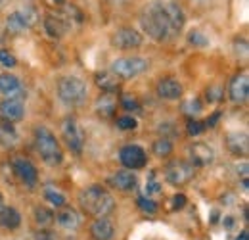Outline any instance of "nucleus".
Here are the masks:
<instances>
[{
    "label": "nucleus",
    "mask_w": 249,
    "mask_h": 240,
    "mask_svg": "<svg viewBox=\"0 0 249 240\" xmlns=\"http://www.w3.org/2000/svg\"><path fill=\"white\" fill-rule=\"evenodd\" d=\"M213 160H215V152L211 146L201 144V142H196V144L190 146V163L194 167H205Z\"/></svg>",
    "instance_id": "4468645a"
},
{
    "label": "nucleus",
    "mask_w": 249,
    "mask_h": 240,
    "mask_svg": "<svg viewBox=\"0 0 249 240\" xmlns=\"http://www.w3.org/2000/svg\"><path fill=\"white\" fill-rule=\"evenodd\" d=\"M136 204H138V208H140V210L146 211V213H156L157 211V204L152 200V198L138 196V198H136Z\"/></svg>",
    "instance_id": "c756f323"
},
{
    "label": "nucleus",
    "mask_w": 249,
    "mask_h": 240,
    "mask_svg": "<svg viewBox=\"0 0 249 240\" xmlns=\"http://www.w3.org/2000/svg\"><path fill=\"white\" fill-rule=\"evenodd\" d=\"M96 112L102 118H111L117 112V100L111 92H104L98 100H96Z\"/></svg>",
    "instance_id": "412c9836"
},
{
    "label": "nucleus",
    "mask_w": 249,
    "mask_h": 240,
    "mask_svg": "<svg viewBox=\"0 0 249 240\" xmlns=\"http://www.w3.org/2000/svg\"><path fill=\"white\" fill-rule=\"evenodd\" d=\"M218 120H220V112H215L211 118H207V120L203 121V127H205V129H207V127L211 129V127H215V125H217Z\"/></svg>",
    "instance_id": "58836bf2"
},
{
    "label": "nucleus",
    "mask_w": 249,
    "mask_h": 240,
    "mask_svg": "<svg viewBox=\"0 0 249 240\" xmlns=\"http://www.w3.org/2000/svg\"><path fill=\"white\" fill-rule=\"evenodd\" d=\"M222 98V87H209L207 89V100L209 102H218Z\"/></svg>",
    "instance_id": "e433bc0d"
},
{
    "label": "nucleus",
    "mask_w": 249,
    "mask_h": 240,
    "mask_svg": "<svg viewBox=\"0 0 249 240\" xmlns=\"http://www.w3.org/2000/svg\"><path fill=\"white\" fill-rule=\"evenodd\" d=\"M79 204L87 213H90L94 217H107L115 210V198L102 184H90L83 188L79 194Z\"/></svg>",
    "instance_id": "f03ea898"
},
{
    "label": "nucleus",
    "mask_w": 249,
    "mask_h": 240,
    "mask_svg": "<svg viewBox=\"0 0 249 240\" xmlns=\"http://www.w3.org/2000/svg\"><path fill=\"white\" fill-rule=\"evenodd\" d=\"M144 42V37L142 33L132 27H121V29L115 31V35L111 37V44L119 50H134V48H140Z\"/></svg>",
    "instance_id": "6e6552de"
},
{
    "label": "nucleus",
    "mask_w": 249,
    "mask_h": 240,
    "mask_svg": "<svg viewBox=\"0 0 249 240\" xmlns=\"http://www.w3.org/2000/svg\"><path fill=\"white\" fill-rule=\"evenodd\" d=\"M186 206V196L184 194H177V196H173V210H182Z\"/></svg>",
    "instance_id": "4c0bfd02"
},
{
    "label": "nucleus",
    "mask_w": 249,
    "mask_h": 240,
    "mask_svg": "<svg viewBox=\"0 0 249 240\" xmlns=\"http://www.w3.org/2000/svg\"><path fill=\"white\" fill-rule=\"evenodd\" d=\"M35 221H36L40 227H48V225L54 223V211L38 206V208H35Z\"/></svg>",
    "instance_id": "bb28decb"
},
{
    "label": "nucleus",
    "mask_w": 249,
    "mask_h": 240,
    "mask_svg": "<svg viewBox=\"0 0 249 240\" xmlns=\"http://www.w3.org/2000/svg\"><path fill=\"white\" fill-rule=\"evenodd\" d=\"M165 180L173 186H182V184H188L190 180L194 179L196 175V167L190 163V161H184V160H177V161H171L167 167H165Z\"/></svg>",
    "instance_id": "423d86ee"
},
{
    "label": "nucleus",
    "mask_w": 249,
    "mask_h": 240,
    "mask_svg": "<svg viewBox=\"0 0 249 240\" xmlns=\"http://www.w3.org/2000/svg\"><path fill=\"white\" fill-rule=\"evenodd\" d=\"M58 96L69 108L83 106L87 102V96H89L87 83L75 75H65L58 81Z\"/></svg>",
    "instance_id": "20e7f679"
},
{
    "label": "nucleus",
    "mask_w": 249,
    "mask_h": 240,
    "mask_svg": "<svg viewBox=\"0 0 249 240\" xmlns=\"http://www.w3.org/2000/svg\"><path fill=\"white\" fill-rule=\"evenodd\" d=\"M21 225V215L16 208H10V206H2L0 208V227L4 229H18Z\"/></svg>",
    "instance_id": "5701e85b"
},
{
    "label": "nucleus",
    "mask_w": 249,
    "mask_h": 240,
    "mask_svg": "<svg viewBox=\"0 0 249 240\" xmlns=\"http://www.w3.org/2000/svg\"><path fill=\"white\" fill-rule=\"evenodd\" d=\"M188 42L192 44V46H197V48H205L207 44H209V39L201 33V31L194 29L190 31V35H188Z\"/></svg>",
    "instance_id": "c85d7f7f"
},
{
    "label": "nucleus",
    "mask_w": 249,
    "mask_h": 240,
    "mask_svg": "<svg viewBox=\"0 0 249 240\" xmlns=\"http://www.w3.org/2000/svg\"><path fill=\"white\" fill-rule=\"evenodd\" d=\"M44 200H48L54 208H65V204H67V198L56 188H46L44 190Z\"/></svg>",
    "instance_id": "cd10ccee"
},
{
    "label": "nucleus",
    "mask_w": 249,
    "mask_h": 240,
    "mask_svg": "<svg viewBox=\"0 0 249 240\" xmlns=\"http://www.w3.org/2000/svg\"><path fill=\"white\" fill-rule=\"evenodd\" d=\"M35 10H25V12H14L6 18V29L12 35H21L35 23Z\"/></svg>",
    "instance_id": "9d476101"
},
{
    "label": "nucleus",
    "mask_w": 249,
    "mask_h": 240,
    "mask_svg": "<svg viewBox=\"0 0 249 240\" xmlns=\"http://www.w3.org/2000/svg\"><path fill=\"white\" fill-rule=\"evenodd\" d=\"M226 146L234 156H248V135L246 133H230L226 139Z\"/></svg>",
    "instance_id": "aec40b11"
},
{
    "label": "nucleus",
    "mask_w": 249,
    "mask_h": 240,
    "mask_svg": "<svg viewBox=\"0 0 249 240\" xmlns=\"http://www.w3.org/2000/svg\"><path fill=\"white\" fill-rule=\"evenodd\" d=\"M140 23H142V29L148 33V37H152L157 42L169 40L173 35H177L171 25L169 16H167L163 0H154L150 6H146V10L142 12V18H140Z\"/></svg>",
    "instance_id": "f257e3e1"
},
{
    "label": "nucleus",
    "mask_w": 249,
    "mask_h": 240,
    "mask_svg": "<svg viewBox=\"0 0 249 240\" xmlns=\"http://www.w3.org/2000/svg\"><path fill=\"white\" fill-rule=\"evenodd\" d=\"M2 206H4V196L0 194V208H2Z\"/></svg>",
    "instance_id": "79ce46f5"
},
{
    "label": "nucleus",
    "mask_w": 249,
    "mask_h": 240,
    "mask_svg": "<svg viewBox=\"0 0 249 240\" xmlns=\"http://www.w3.org/2000/svg\"><path fill=\"white\" fill-rule=\"evenodd\" d=\"M94 81H96V85L104 90V92H111V94H113V92H117V90H119V87H121L119 77H117V75H113L111 71H109V73H107V71L96 73Z\"/></svg>",
    "instance_id": "b1692460"
},
{
    "label": "nucleus",
    "mask_w": 249,
    "mask_h": 240,
    "mask_svg": "<svg viewBox=\"0 0 249 240\" xmlns=\"http://www.w3.org/2000/svg\"><path fill=\"white\" fill-rule=\"evenodd\" d=\"M111 184L117 188V190H123V192H130L138 186V177L130 171V169H121L117 171L113 177H111Z\"/></svg>",
    "instance_id": "a211bd4d"
},
{
    "label": "nucleus",
    "mask_w": 249,
    "mask_h": 240,
    "mask_svg": "<svg viewBox=\"0 0 249 240\" xmlns=\"http://www.w3.org/2000/svg\"><path fill=\"white\" fill-rule=\"evenodd\" d=\"M0 63L4 65V67H16V58H14V54H10L8 50H4V48H0Z\"/></svg>",
    "instance_id": "f704fd0d"
},
{
    "label": "nucleus",
    "mask_w": 249,
    "mask_h": 240,
    "mask_svg": "<svg viewBox=\"0 0 249 240\" xmlns=\"http://www.w3.org/2000/svg\"><path fill=\"white\" fill-rule=\"evenodd\" d=\"M157 94L163 98V100H178L182 96V85L173 79V77H165L157 83Z\"/></svg>",
    "instance_id": "dca6fc26"
},
{
    "label": "nucleus",
    "mask_w": 249,
    "mask_h": 240,
    "mask_svg": "<svg viewBox=\"0 0 249 240\" xmlns=\"http://www.w3.org/2000/svg\"><path fill=\"white\" fill-rule=\"evenodd\" d=\"M146 192H148V194H157V192H161V184L156 180V171L150 173V179H148V184H146Z\"/></svg>",
    "instance_id": "c9c22d12"
},
{
    "label": "nucleus",
    "mask_w": 249,
    "mask_h": 240,
    "mask_svg": "<svg viewBox=\"0 0 249 240\" xmlns=\"http://www.w3.org/2000/svg\"><path fill=\"white\" fill-rule=\"evenodd\" d=\"M25 116V108L21 100H14V98H6L4 102H0V118L8 121H21Z\"/></svg>",
    "instance_id": "2eb2a0df"
},
{
    "label": "nucleus",
    "mask_w": 249,
    "mask_h": 240,
    "mask_svg": "<svg viewBox=\"0 0 249 240\" xmlns=\"http://www.w3.org/2000/svg\"><path fill=\"white\" fill-rule=\"evenodd\" d=\"M90 235L96 240H111L115 235V227L107 217H96L90 225Z\"/></svg>",
    "instance_id": "f3484780"
},
{
    "label": "nucleus",
    "mask_w": 249,
    "mask_h": 240,
    "mask_svg": "<svg viewBox=\"0 0 249 240\" xmlns=\"http://www.w3.org/2000/svg\"><path fill=\"white\" fill-rule=\"evenodd\" d=\"M236 240H249V233L244 229V231H240V235L236 237Z\"/></svg>",
    "instance_id": "a19ab883"
},
{
    "label": "nucleus",
    "mask_w": 249,
    "mask_h": 240,
    "mask_svg": "<svg viewBox=\"0 0 249 240\" xmlns=\"http://www.w3.org/2000/svg\"><path fill=\"white\" fill-rule=\"evenodd\" d=\"M121 108L126 110V112H136V110H140V104H138V100L132 98V96H123V100H121Z\"/></svg>",
    "instance_id": "473e14b6"
},
{
    "label": "nucleus",
    "mask_w": 249,
    "mask_h": 240,
    "mask_svg": "<svg viewBox=\"0 0 249 240\" xmlns=\"http://www.w3.org/2000/svg\"><path fill=\"white\" fill-rule=\"evenodd\" d=\"M150 67V60L132 56V58H117L111 63V73L117 75L119 79H134L142 73H146Z\"/></svg>",
    "instance_id": "39448f33"
},
{
    "label": "nucleus",
    "mask_w": 249,
    "mask_h": 240,
    "mask_svg": "<svg viewBox=\"0 0 249 240\" xmlns=\"http://www.w3.org/2000/svg\"><path fill=\"white\" fill-rule=\"evenodd\" d=\"M0 94H4L6 98H14V100H21L25 98V89L21 85V81L12 75V73H2L0 75Z\"/></svg>",
    "instance_id": "f8f14e48"
},
{
    "label": "nucleus",
    "mask_w": 249,
    "mask_h": 240,
    "mask_svg": "<svg viewBox=\"0 0 249 240\" xmlns=\"http://www.w3.org/2000/svg\"><path fill=\"white\" fill-rule=\"evenodd\" d=\"M152 152L156 154L157 158H167V156L173 154V142L167 137H161V139H157L156 142H154Z\"/></svg>",
    "instance_id": "a878e982"
},
{
    "label": "nucleus",
    "mask_w": 249,
    "mask_h": 240,
    "mask_svg": "<svg viewBox=\"0 0 249 240\" xmlns=\"http://www.w3.org/2000/svg\"><path fill=\"white\" fill-rule=\"evenodd\" d=\"M6 2H8V0H0V8H2V6L6 4Z\"/></svg>",
    "instance_id": "37998d69"
},
{
    "label": "nucleus",
    "mask_w": 249,
    "mask_h": 240,
    "mask_svg": "<svg viewBox=\"0 0 249 240\" xmlns=\"http://www.w3.org/2000/svg\"><path fill=\"white\" fill-rule=\"evenodd\" d=\"M0 144L6 148H12L18 144V131L14 127V123L4 118H0Z\"/></svg>",
    "instance_id": "4be33fe9"
},
{
    "label": "nucleus",
    "mask_w": 249,
    "mask_h": 240,
    "mask_svg": "<svg viewBox=\"0 0 249 240\" xmlns=\"http://www.w3.org/2000/svg\"><path fill=\"white\" fill-rule=\"evenodd\" d=\"M54 221H58V225L65 231H77L81 227V215L71 208H63L60 213H56Z\"/></svg>",
    "instance_id": "6ab92c4d"
},
{
    "label": "nucleus",
    "mask_w": 249,
    "mask_h": 240,
    "mask_svg": "<svg viewBox=\"0 0 249 240\" xmlns=\"http://www.w3.org/2000/svg\"><path fill=\"white\" fill-rule=\"evenodd\" d=\"M119 161L126 169H142L148 163L146 150L138 144H126L119 150Z\"/></svg>",
    "instance_id": "1a4fd4ad"
},
{
    "label": "nucleus",
    "mask_w": 249,
    "mask_h": 240,
    "mask_svg": "<svg viewBox=\"0 0 249 240\" xmlns=\"http://www.w3.org/2000/svg\"><path fill=\"white\" fill-rule=\"evenodd\" d=\"M186 131L190 137H197V135H201L203 131H205V127H203V123L201 121H196V120H190L186 125Z\"/></svg>",
    "instance_id": "2f4dec72"
},
{
    "label": "nucleus",
    "mask_w": 249,
    "mask_h": 240,
    "mask_svg": "<svg viewBox=\"0 0 249 240\" xmlns=\"http://www.w3.org/2000/svg\"><path fill=\"white\" fill-rule=\"evenodd\" d=\"M12 167H14V173L19 177V180H21L25 186L33 188V186L38 182V171H36V167L33 165L31 160H27V158H16V160L12 161Z\"/></svg>",
    "instance_id": "9b49d317"
},
{
    "label": "nucleus",
    "mask_w": 249,
    "mask_h": 240,
    "mask_svg": "<svg viewBox=\"0 0 249 240\" xmlns=\"http://www.w3.org/2000/svg\"><path fill=\"white\" fill-rule=\"evenodd\" d=\"M117 127H119L121 131H134V129L138 127V123H136V120H134L132 116H123V118L117 120Z\"/></svg>",
    "instance_id": "7c9ffc66"
},
{
    "label": "nucleus",
    "mask_w": 249,
    "mask_h": 240,
    "mask_svg": "<svg viewBox=\"0 0 249 240\" xmlns=\"http://www.w3.org/2000/svg\"><path fill=\"white\" fill-rule=\"evenodd\" d=\"M35 146H36V152L40 154V158L44 160V163L60 165L63 161L62 146H60L56 135L48 127H44V125L35 127Z\"/></svg>",
    "instance_id": "7ed1b4c3"
},
{
    "label": "nucleus",
    "mask_w": 249,
    "mask_h": 240,
    "mask_svg": "<svg viewBox=\"0 0 249 240\" xmlns=\"http://www.w3.org/2000/svg\"><path fill=\"white\" fill-rule=\"evenodd\" d=\"M44 29H46V33L50 37L60 39V37H63V33H65V23L62 21L60 16H52L50 14V16L44 18Z\"/></svg>",
    "instance_id": "393cba45"
},
{
    "label": "nucleus",
    "mask_w": 249,
    "mask_h": 240,
    "mask_svg": "<svg viewBox=\"0 0 249 240\" xmlns=\"http://www.w3.org/2000/svg\"><path fill=\"white\" fill-rule=\"evenodd\" d=\"M228 96L234 104H244L249 96V79L246 73H238L228 87Z\"/></svg>",
    "instance_id": "ddd939ff"
},
{
    "label": "nucleus",
    "mask_w": 249,
    "mask_h": 240,
    "mask_svg": "<svg viewBox=\"0 0 249 240\" xmlns=\"http://www.w3.org/2000/svg\"><path fill=\"white\" fill-rule=\"evenodd\" d=\"M62 137L67 148L75 154H81L85 146V133L75 118H65L62 123Z\"/></svg>",
    "instance_id": "0eeeda50"
},
{
    "label": "nucleus",
    "mask_w": 249,
    "mask_h": 240,
    "mask_svg": "<svg viewBox=\"0 0 249 240\" xmlns=\"http://www.w3.org/2000/svg\"><path fill=\"white\" fill-rule=\"evenodd\" d=\"M184 112L186 114H199L201 112V102L197 100V98H190L188 102H184Z\"/></svg>",
    "instance_id": "72a5a7b5"
},
{
    "label": "nucleus",
    "mask_w": 249,
    "mask_h": 240,
    "mask_svg": "<svg viewBox=\"0 0 249 240\" xmlns=\"http://www.w3.org/2000/svg\"><path fill=\"white\" fill-rule=\"evenodd\" d=\"M33 240H56V239H54V237H52V233H48V231H38Z\"/></svg>",
    "instance_id": "ea45409f"
}]
</instances>
